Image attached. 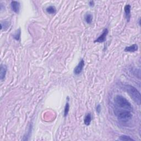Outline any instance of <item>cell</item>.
I'll list each match as a JSON object with an SVG mask.
<instances>
[{"label": "cell", "instance_id": "16", "mask_svg": "<svg viewBox=\"0 0 141 141\" xmlns=\"http://www.w3.org/2000/svg\"><path fill=\"white\" fill-rule=\"evenodd\" d=\"M120 140H135L133 138H131L130 136L127 135H122L118 138Z\"/></svg>", "mask_w": 141, "mask_h": 141}, {"label": "cell", "instance_id": "8", "mask_svg": "<svg viewBox=\"0 0 141 141\" xmlns=\"http://www.w3.org/2000/svg\"><path fill=\"white\" fill-rule=\"evenodd\" d=\"M131 5L129 4H126L124 7V11H125V15L126 19L127 22H129L131 18Z\"/></svg>", "mask_w": 141, "mask_h": 141}, {"label": "cell", "instance_id": "18", "mask_svg": "<svg viewBox=\"0 0 141 141\" xmlns=\"http://www.w3.org/2000/svg\"><path fill=\"white\" fill-rule=\"evenodd\" d=\"M94 1H89V5L90 7H94Z\"/></svg>", "mask_w": 141, "mask_h": 141}, {"label": "cell", "instance_id": "1", "mask_svg": "<svg viewBox=\"0 0 141 141\" xmlns=\"http://www.w3.org/2000/svg\"><path fill=\"white\" fill-rule=\"evenodd\" d=\"M123 89L126 91L131 98L137 104L140 105L141 102L140 93L137 88L130 84H124Z\"/></svg>", "mask_w": 141, "mask_h": 141}, {"label": "cell", "instance_id": "5", "mask_svg": "<svg viewBox=\"0 0 141 141\" xmlns=\"http://www.w3.org/2000/svg\"><path fill=\"white\" fill-rule=\"evenodd\" d=\"M108 33H109V30L108 29V28H105L103 31L102 34H101L100 36L95 40L94 41V43H102L105 42L106 41V39H107V37Z\"/></svg>", "mask_w": 141, "mask_h": 141}, {"label": "cell", "instance_id": "14", "mask_svg": "<svg viewBox=\"0 0 141 141\" xmlns=\"http://www.w3.org/2000/svg\"><path fill=\"white\" fill-rule=\"evenodd\" d=\"M46 11L47 13L50 15H53L55 14L56 12V8H55V6H50L46 8Z\"/></svg>", "mask_w": 141, "mask_h": 141}, {"label": "cell", "instance_id": "13", "mask_svg": "<svg viewBox=\"0 0 141 141\" xmlns=\"http://www.w3.org/2000/svg\"><path fill=\"white\" fill-rule=\"evenodd\" d=\"M68 100H69V98L68 97L67 102H66V103L65 107V108H64V117H66V116H67V115H68V114L69 112V111L70 105L69 104Z\"/></svg>", "mask_w": 141, "mask_h": 141}, {"label": "cell", "instance_id": "15", "mask_svg": "<svg viewBox=\"0 0 141 141\" xmlns=\"http://www.w3.org/2000/svg\"><path fill=\"white\" fill-rule=\"evenodd\" d=\"M93 15L91 13H87V14H86L84 16V19L86 23L89 24H91L93 20Z\"/></svg>", "mask_w": 141, "mask_h": 141}, {"label": "cell", "instance_id": "6", "mask_svg": "<svg viewBox=\"0 0 141 141\" xmlns=\"http://www.w3.org/2000/svg\"><path fill=\"white\" fill-rule=\"evenodd\" d=\"M11 7L13 12L17 13V14H18L20 11V4L18 1H13L11 3Z\"/></svg>", "mask_w": 141, "mask_h": 141}, {"label": "cell", "instance_id": "3", "mask_svg": "<svg viewBox=\"0 0 141 141\" xmlns=\"http://www.w3.org/2000/svg\"><path fill=\"white\" fill-rule=\"evenodd\" d=\"M116 116H117L118 120L123 122H126L130 121L132 117V114L131 111L128 110H117L115 112Z\"/></svg>", "mask_w": 141, "mask_h": 141}, {"label": "cell", "instance_id": "7", "mask_svg": "<svg viewBox=\"0 0 141 141\" xmlns=\"http://www.w3.org/2000/svg\"><path fill=\"white\" fill-rule=\"evenodd\" d=\"M7 72V67L6 65L1 64L0 67V79L1 81H3L6 78Z\"/></svg>", "mask_w": 141, "mask_h": 141}, {"label": "cell", "instance_id": "12", "mask_svg": "<svg viewBox=\"0 0 141 141\" xmlns=\"http://www.w3.org/2000/svg\"><path fill=\"white\" fill-rule=\"evenodd\" d=\"M20 37H21V30L20 28H19L16 31L15 34L13 35V37L16 41H20Z\"/></svg>", "mask_w": 141, "mask_h": 141}, {"label": "cell", "instance_id": "4", "mask_svg": "<svg viewBox=\"0 0 141 141\" xmlns=\"http://www.w3.org/2000/svg\"><path fill=\"white\" fill-rule=\"evenodd\" d=\"M84 65H85L84 61L83 59H81V61H79L78 64L77 65L76 67L73 70L74 74L76 75V76H78V75L81 74L83 70L84 67Z\"/></svg>", "mask_w": 141, "mask_h": 141}, {"label": "cell", "instance_id": "17", "mask_svg": "<svg viewBox=\"0 0 141 141\" xmlns=\"http://www.w3.org/2000/svg\"><path fill=\"white\" fill-rule=\"evenodd\" d=\"M101 105L100 104L97 105L96 107V112L99 114L100 113V112H101Z\"/></svg>", "mask_w": 141, "mask_h": 141}, {"label": "cell", "instance_id": "2", "mask_svg": "<svg viewBox=\"0 0 141 141\" xmlns=\"http://www.w3.org/2000/svg\"><path fill=\"white\" fill-rule=\"evenodd\" d=\"M114 101L118 107L123 109L130 111H132L133 110V107L130 101L122 95H116L114 98Z\"/></svg>", "mask_w": 141, "mask_h": 141}, {"label": "cell", "instance_id": "9", "mask_svg": "<svg viewBox=\"0 0 141 141\" xmlns=\"http://www.w3.org/2000/svg\"><path fill=\"white\" fill-rule=\"evenodd\" d=\"M138 48V45L136 44H134L131 46L126 47L125 48V51L127 52H134L136 51H137Z\"/></svg>", "mask_w": 141, "mask_h": 141}, {"label": "cell", "instance_id": "11", "mask_svg": "<svg viewBox=\"0 0 141 141\" xmlns=\"http://www.w3.org/2000/svg\"><path fill=\"white\" fill-rule=\"evenodd\" d=\"M1 30H4L6 31L7 30L9 27L10 26V22L8 21H4V22H1Z\"/></svg>", "mask_w": 141, "mask_h": 141}, {"label": "cell", "instance_id": "10", "mask_svg": "<svg viewBox=\"0 0 141 141\" xmlns=\"http://www.w3.org/2000/svg\"><path fill=\"white\" fill-rule=\"evenodd\" d=\"M92 120V116L90 113H88L86 115L85 117L84 118V123L86 126L90 125Z\"/></svg>", "mask_w": 141, "mask_h": 141}]
</instances>
